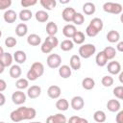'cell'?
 <instances>
[{
  "label": "cell",
  "mask_w": 123,
  "mask_h": 123,
  "mask_svg": "<svg viewBox=\"0 0 123 123\" xmlns=\"http://www.w3.org/2000/svg\"><path fill=\"white\" fill-rule=\"evenodd\" d=\"M78 118H79V116H77V115H73V116H71V117L68 119V122H67V123H77Z\"/></svg>",
  "instance_id": "f907efd6"
},
{
  "label": "cell",
  "mask_w": 123,
  "mask_h": 123,
  "mask_svg": "<svg viewBox=\"0 0 123 123\" xmlns=\"http://www.w3.org/2000/svg\"><path fill=\"white\" fill-rule=\"evenodd\" d=\"M56 108L61 111H65L68 110L69 108V103L66 99L64 98H62V99H59L57 102H56Z\"/></svg>",
  "instance_id": "484cf974"
},
{
  "label": "cell",
  "mask_w": 123,
  "mask_h": 123,
  "mask_svg": "<svg viewBox=\"0 0 123 123\" xmlns=\"http://www.w3.org/2000/svg\"><path fill=\"white\" fill-rule=\"evenodd\" d=\"M66 117L62 113H56L50 115L46 119V123H66Z\"/></svg>",
  "instance_id": "30bf717a"
},
{
  "label": "cell",
  "mask_w": 123,
  "mask_h": 123,
  "mask_svg": "<svg viewBox=\"0 0 123 123\" xmlns=\"http://www.w3.org/2000/svg\"><path fill=\"white\" fill-rule=\"evenodd\" d=\"M28 86H29V81H28L27 79H25V78H19V79L16 81V83H15V86H16L19 90L24 89V88H27Z\"/></svg>",
  "instance_id": "8d00e7d4"
},
{
  "label": "cell",
  "mask_w": 123,
  "mask_h": 123,
  "mask_svg": "<svg viewBox=\"0 0 123 123\" xmlns=\"http://www.w3.org/2000/svg\"><path fill=\"white\" fill-rule=\"evenodd\" d=\"M1 36H2V31L0 30V37H1Z\"/></svg>",
  "instance_id": "91938a15"
},
{
  "label": "cell",
  "mask_w": 123,
  "mask_h": 123,
  "mask_svg": "<svg viewBox=\"0 0 123 123\" xmlns=\"http://www.w3.org/2000/svg\"><path fill=\"white\" fill-rule=\"evenodd\" d=\"M29 123H41L39 121H33V122H29Z\"/></svg>",
  "instance_id": "680465c9"
},
{
  "label": "cell",
  "mask_w": 123,
  "mask_h": 123,
  "mask_svg": "<svg viewBox=\"0 0 123 123\" xmlns=\"http://www.w3.org/2000/svg\"><path fill=\"white\" fill-rule=\"evenodd\" d=\"M35 17L37 19V21L40 22V23H43V22H46L49 18V14L43 11V10H40V11H37L35 14Z\"/></svg>",
  "instance_id": "83f0119b"
},
{
  "label": "cell",
  "mask_w": 123,
  "mask_h": 123,
  "mask_svg": "<svg viewBox=\"0 0 123 123\" xmlns=\"http://www.w3.org/2000/svg\"><path fill=\"white\" fill-rule=\"evenodd\" d=\"M103 52H104L105 56L107 57L108 61L109 60H112L115 57V55H116V50L112 46H107V47H105V49L103 50Z\"/></svg>",
  "instance_id": "e575fe53"
},
{
  "label": "cell",
  "mask_w": 123,
  "mask_h": 123,
  "mask_svg": "<svg viewBox=\"0 0 123 123\" xmlns=\"http://www.w3.org/2000/svg\"><path fill=\"white\" fill-rule=\"evenodd\" d=\"M36 115H37V111L34 108H28L22 106L12 111L10 114V118L13 122H20L23 120H32L36 117Z\"/></svg>",
  "instance_id": "6da1fadb"
},
{
  "label": "cell",
  "mask_w": 123,
  "mask_h": 123,
  "mask_svg": "<svg viewBox=\"0 0 123 123\" xmlns=\"http://www.w3.org/2000/svg\"><path fill=\"white\" fill-rule=\"evenodd\" d=\"M27 42H28V44H30L32 46H37L40 44L41 38L37 34H31L27 37Z\"/></svg>",
  "instance_id": "7402d4cb"
},
{
  "label": "cell",
  "mask_w": 123,
  "mask_h": 123,
  "mask_svg": "<svg viewBox=\"0 0 123 123\" xmlns=\"http://www.w3.org/2000/svg\"><path fill=\"white\" fill-rule=\"evenodd\" d=\"M119 82L121 84H123V72H120L119 73Z\"/></svg>",
  "instance_id": "11a10c76"
},
{
  "label": "cell",
  "mask_w": 123,
  "mask_h": 123,
  "mask_svg": "<svg viewBox=\"0 0 123 123\" xmlns=\"http://www.w3.org/2000/svg\"><path fill=\"white\" fill-rule=\"evenodd\" d=\"M17 43V40L15 37H8L6 39H5V45L9 48H12L13 46H15Z\"/></svg>",
  "instance_id": "60d3db41"
},
{
  "label": "cell",
  "mask_w": 123,
  "mask_h": 123,
  "mask_svg": "<svg viewBox=\"0 0 123 123\" xmlns=\"http://www.w3.org/2000/svg\"><path fill=\"white\" fill-rule=\"evenodd\" d=\"M3 54H4V49H3V48L0 46V57H1Z\"/></svg>",
  "instance_id": "9f6ffc18"
},
{
  "label": "cell",
  "mask_w": 123,
  "mask_h": 123,
  "mask_svg": "<svg viewBox=\"0 0 123 123\" xmlns=\"http://www.w3.org/2000/svg\"><path fill=\"white\" fill-rule=\"evenodd\" d=\"M61 93H62L61 87L56 85L50 86L47 89V95L52 99H58L61 96Z\"/></svg>",
  "instance_id": "9c48e42d"
},
{
  "label": "cell",
  "mask_w": 123,
  "mask_h": 123,
  "mask_svg": "<svg viewBox=\"0 0 123 123\" xmlns=\"http://www.w3.org/2000/svg\"><path fill=\"white\" fill-rule=\"evenodd\" d=\"M93 119L97 122V123H103L106 121L107 119V115L103 111H96L93 113Z\"/></svg>",
  "instance_id": "d6a6232c"
},
{
  "label": "cell",
  "mask_w": 123,
  "mask_h": 123,
  "mask_svg": "<svg viewBox=\"0 0 123 123\" xmlns=\"http://www.w3.org/2000/svg\"><path fill=\"white\" fill-rule=\"evenodd\" d=\"M113 95L118 99H123V86H118L113 88Z\"/></svg>",
  "instance_id": "7bdbcfd3"
},
{
  "label": "cell",
  "mask_w": 123,
  "mask_h": 123,
  "mask_svg": "<svg viewBox=\"0 0 123 123\" xmlns=\"http://www.w3.org/2000/svg\"><path fill=\"white\" fill-rule=\"evenodd\" d=\"M3 17H4L5 22H7V23H13V22H15V20L17 18V13L13 10H7L4 12Z\"/></svg>",
  "instance_id": "9a60e30c"
},
{
  "label": "cell",
  "mask_w": 123,
  "mask_h": 123,
  "mask_svg": "<svg viewBox=\"0 0 123 123\" xmlns=\"http://www.w3.org/2000/svg\"><path fill=\"white\" fill-rule=\"evenodd\" d=\"M75 13H76V11L73 8H71V7L64 8L63 11H62V19L64 21L71 22L72 19H73V17H74V15H75Z\"/></svg>",
  "instance_id": "ba28073f"
},
{
  "label": "cell",
  "mask_w": 123,
  "mask_h": 123,
  "mask_svg": "<svg viewBox=\"0 0 123 123\" xmlns=\"http://www.w3.org/2000/svg\"><path fill=\"white\" fill-rule=\"evenodd\" d=\"M43 73H44V65L39 62H35L27 72V80L36 81L37 79L41 77Z\"/></svg>",
  "instance_id": "7a4b0ae2"
},
{
  "label": "cell",
  "mask_w": 123,
  "mask_h": 123,
  "mask_svg": "<svg viewBox=\"0 0 123 123\" xmlns=\"http://www.w3.org/2000/svg\"><path fill=\"white\" fill-rule=\"evenodd\" d=\"M21 73H22V70H21V67L18 65V64H13L11 66L10 68V76L13 79H17L21 76Z\"/></svg>",
  "instance_id": "d4e9b609"
},
{
  "label": "cell",
  "mask_w": 123,
  "mask_h": 123,
  "mask_svg": "<svg viewBox=\"0 0 123 123\" xmlns=\"http://www.w3.org/2000/svg\"><path fill=\"white\" fill-rule=\"evenodd\" d=\"M12 5V0H0V10H6Z\"/></svg>",
  "instance_id": "bcb514c9"
},
{
  "label": "cell",
  "mask_w": 123,
  "mask_h": 123,
  "mask_svg": "<svg viewBox=\"0 0 123 123\" xmlns=\"http://www.w3.org/2000/svg\"><path fill=\"white\" fill-rule=\"evenodd\" d=\"M39 3H40V5H41L44 9H46L47 11L53 10V9L56 7V5H57L56 0H40Z\"/></svg>",
  "instance_id": "836d02e7"
},
{
  "label": "cell",
  "mask_w": 123,
  "mask_h": 123,
  "mask_svg": "<svg viewBox=\"0 0 123 123\" xmlns=\"http://www.w3.org/2000/svg\"><path fill=\"white\" fill-rule=\"evenodd\" d=\"M28 33V27L25 23H19L15 28V34L17 37H24Z\"/></svg>",
  "instance_id": "f546056e"
},
{
  "label": "cell",
  "mask_w": 123,
  "mask_h": 123,
  "mask_svg": "<svg viewBox=\"0 0 123 123\" xmlns=\"http://www.w3.org/2000/svg\"><path fill=\"white\" fill-rule=\"evenodd\" d=\"M60 47H61V49H62V51H70V50L73 49L74 43H73V41L70 40V39H64V40H62V41L61 42Z\"/></svg>",
  "instance_id": "d590c367"
},
{
  "label": "cell",
  "mask_w": 123,
  "mask_h": 123,
  "mask_svg": "<svg viewBox=\"0 0 123 123\" xmlns=\"http://www.w3.org/2000/svg\"><path fill=\"white\" fill-rule=\"evenodd\" d=\"M46 62H47V65L50 68H53V69L59 68L62 64V58L58 54H50L47 57Z\"/></svg>",
  "instance_id": "5b68a950"
},
{
  "label": "cell",
  "mask_w": 123,
  "mask_h": 123,
  "mask_svg": "<svg viewBox=\"0 0 123 123\" xmlns=\"http://www.w3.org/2000/svg\"><path fill=\"white\" fill-rule=\"evenodd\" d=\"M95 5L92 2H86L83 5V12H85V14L86 15H91L95 12Z\"/></svg>",
  "instance_id": "cb8c5ba5"
},
{
  "label": "cell",
  "mask_w": 123,
  "mask_h": 123,
  "mask_svg": "<svg viewBox=\"0 0 123 123\" xmlns=\"http://www.w3.org/2000/svg\"><path fill=\"white\" fill-rule=\"evenodd\" d=\"M37 3V0H21L20 4L22 7L24 8H28V7H31V6H34Z\"/></svg>",
  "instance_id": "f6af8a7d"
},
{
  "label": "cell",
  "mask_w": 123,
  "mask_h": 123,
  "mask_svg": "<svg viewBox=\"0 0 123 123\" xmlns=\"http://www.w3.org/2000/svg\"><path fill=\"white\" fill-rule=\"evenodd\" d=\"M12 100L15 105H22L26 101V94L21 90H16L12 94Z\"/></svg>",
  "instance_id": "8992f818"
},
{
  "label": "cell",
  "mask_w": 123,
  "mask_h": 123,
  "mask_svg": "<svg viewBox=\"0 0 123 123\" xmlns=\"http://www.w3.org/2000/svg\"><path fill=\"white\" fill-rule=\"evenodd\" d=\"M40 50H41L42 53L48 54V53H51V51L53 50V47H52L48 42H46V41L44 40V41L42 42L41 46H40Z\"/></svg>",
  "instance_id": "b9f144b4"
},
{
  "label": "cell",
  "mask_w": 123,
  "mask_h": 123,
  "mask_svg": "<svg viewBox=\"0 0 123 123\" xmlns=\"http://www.w3.org/2000/svg\"><path fill=\"white\" fill-rule=\"evenodd\" d=\"M13 59H14V61H15L17 63L21 64V63H24V62H26V60H27V55H26V53H25L24 51H22V50H17V51H15V52L13 53Z\"/></svg>",
  "instance_id": "d6986e66"
},
{
  "label": "cell",
  "mask_w": 123,
  "mask_h": 123,
  "mask_svg": "<svg viewBox=\"0 0 123 123\" xmlns=\"http://www.w3.org/2000/svg\"><path fill=\"white\" fill-rule=\"evenodd\" d=\"M96 52V47L92 43H86L79 48V55L83 59H88Z\"/></svg>",
  "instance_id": "3957f363"
},
{
  "label": "cell",
  "mask_w": 123,
  "mask_h": 123,
  "mask_svg": "<svg viewBox=\"0 0 123 123\" xmlns=\"http://www.w3.org/2000/svg\"><path fill=\"white\" fill-rule=\"evenodd\" d=\"M72 39H73V43H76V44H83L85 39H86V37H85V34L81 31H77L75 33V35L72 37Z\"/></svg>",
  "instance_id": "1f68e13d"
},
{
  "label": "cell",
  "mask_w": 123,
  "mask_h": 123,
  "mask_svg": "<svg viewBox=\"0 0 123 123\" xmlns=\"http://www.w3.org/2000/svg\"><path fill=\"white\" fill-rule=\"evenodd\" d=\"M116 48H117V51H119V52H123V41H119V42L117 43Z\"/></svg>",
  "instance_id": "816d5d0a"
},
{
  "label": "cell",
  "mask_w": 123,
  "mask_h": 123,
  "mask_svg": "<svg viewBox=\"0 0 123 123\" xmlns=\"http://www.w3.org/2000/svg\"><path fill=\"white\" fill-rule=\"evenodd\" d=\"M12 59L13 57L12 56L11 53L9 52H4V54L0 57V62L3 63V65L5 67H8V66H11L12 63Z\"/></svg>",
  "instance_id": "ffe728a7"
},
{
  "label": "cell",
  "mask_w": 123,
  "mask_h": 123,
  "mask_svg": "<svg viewBox=\"0 0 123 123\" xmlns=\"http://www.w3.org/2000/svg\"><path fill=\"white\" fill-rule=\"evenodd\" d=\"M33 16V13H32V11H30L29 9H24L22 11H20L19 14H18V17L21 21H29Z\"/></svg>",
  "instance_id": "4316f807"
},
{
  "label": "cell",
  "mask_w": 123,
  "mask_h": 123,
  "mask_svg": "<svg viewBox=\"0 0 123 123\" xmlns=\"http://www.w3.org/2000/svg\"><path fill=\"white\" fill-rule=\"evenodd\" d=\"M86 34L88 37H96V36L98 35V32H97L93 27H91L90 25H88V26L86 28Z\"/></svg>",
  "instance_id": "ee69618b"
},
{
  "label": "cell",
  "mask_w": 123,
  "mask_h": 123,
  "mask_svg": "<svg viewBox=\"0 0 123 123\" xmlns=\"http://www.w3.org/2000/svg\"><path fill=\"white\" fill-rule=\"evenodd\" d=\"M108 71L112 75H116L121 72V64L116 61H111L108 63Z\"/></svg>",
  "instance_id": "7c38bea8"
},
{
  "label": "cell",
  "mask_w": 123,
  "mask_h": 123,
  "mask_svg": "<svg viewBox=\"0 0 123 123\" xmlns=\"http://www.w3.org/2000/svg\"><path fill=\"white\" fill-rule=\"evenodd\" d=\"M68 2H69V0H65V1L61 0V3H62V4H66V3H68Z\"/></svg>",
  "instance_id": "6f0895ef"
},
{
  "label": "cell",
  "mask_w": 123,
  "mask_h": 123,
  "mask_svg": "<svg viewBox=\"0 0 123 123\" xmlns=\"http://www.w3.org/2000/svg\"><path fill=\"white\" fill-rule=\"evenodd\" d=\"M88 25H90L91 27H93L98 33H99L100 31H102V29H103V27H104L103 21H102V19L99 18V17H94V18H92V19L90 20V22H89Z\"/></svg>",
  "instance_id": "603a6c76"
},
{
  "label": "cell",
  "mask_w": 123,
  "mask_h": 123,
  "mask_svg": "<svg viewBox=\"0 0 123 123\" xmlns=\"http://www.w3.org/2000/svg\"><path fill=\"white\" fill-rule=\"evenodd\" d=\"M71 68L69 65H66V64H63V65H61L59 67V75L62 78V79H67L71 76L72 72H71Z\"/></svg>",
  "instance_id": "e0dca14e"
},
{
  "label": "cell",
  "mask_w": 123,
  "mask_h": 123,
  "mask_svg": "<svg viewBox=\"0 0 123 123\" xmlns=\"http://www.w3.org/2000/svg\"><path fill=\"white\" fill-rule=\"evenodd\" d=\"M6 88H7V83L3 79H0V92L4 91Z\"/></svg>",
  "instance_id": "c3c4849f"
},
{
  "label": "cell",
  "mask_w": 123,
  "mask_h": 123,
  "mask_svg": "<svg viewBox=\"0 0 123 123\" xmlns=\"http://www.w3.org/2000/svg\"><path fill=\"white\" fill-rule=\"evenodd\" d=\"M95 62H96V64H97L98 66H100V67H103V66H105V65L108 63V59H107V57L105 56V54H104L103 51H100V52L96 55V57H95Z\"/></svg>",
  "instance_id": "44dd1931"
},
{
  "label": "cell",
  "mask_w": 123,
  "mask_h": 123,
  "mask_svg": "<svg viewBox=\"0 0 123 123\" xmlns=\"http://www.w3.org/2000/svg\"><path fill=\"white\" fill-rule=\"evenodd\" d=\"M5 103H6V97L2 92H0V107L4 106Z\"/></svg>",
  "instance_id": "681fc988"
},
{
  "label": "cell",
  "mask_w": 123,
  "mask_h": 123,
  "mask_svg": "<svg viewBox=\"0 0 123 123\" xmlns=\"http://www.w3.org/2000/svg\"><path fill=\"white\" fill-rule=\"evenodd\" d=\"M45 41L48 42V43L53 47V49H54L55 47H57L58 44H59V40H58V38H57L55 36H48V37L45 38Z\"/></svg>",
  "instance_id": "ab89813d"
},
{
  "label": "cell",
  "mask_w": 123,
  "mask_h": 123,
  "mask_svg": "<svg viewBox=\"0 0 123 123\" xmlns=\"http://www.w3.org/2000/svg\"><path fill=\"white\" fill-rule=\"evenodd\" d=\"M113 78L111 77V76H110V75H107V76H104L103 78H102V80H101V83H102V85L104 86H106V87H110V86H111L112 85H113Z\"/></svg>",
  "instance_id": "f35d334b"
},
{
  "label": "cell",
  "mask_w": 123,
  "mask_h": 123,
  "mask_svg": "<svg viewBox=\"0 0 123 123\" xmlns=\"http://www.w3.org/2000/svg\"><path fill=\"white\" fill-rule=\"evenodd\" d=\"M103 10L106 12L112 13V14H119L122 12V6L119 3L113 2H106L103 5Z\"/></svg>",
  "instance_id": "277c9868"
},
{
  "label": "cell",
  "mask_w": 123,
  "mask_h": 123,
  "mask_svg": "<svg viewBox=\"0 0 123 123\" xmlns=\"http://www.w3.org/2000/svg\"><path fill=\"white\" fill-rule=\"evenodd\" d=\"M46 33L48 34V36H55L58 33V26L55 22L50 21L47 23L46 25Z\"/></svg>",
  "instance_id": "4dcf8cb0"
},
{
  "label": "cell",
  "mask_w": 123,
  "mask_h": 123,
  "mask_svg": "<svg viewBox=\"0 0 123 123\" xmlns=\"http://www.w3.org/2000/svg\"><path fill=\"white\" fill-rule=\"evenodd\" d=\"M107 40L111 43H115V42H118L119 39H120V34L115 31V30H111L110 32H108L107 34Z\"/></svg>",
  "instance_id": "ac0fdd59"
},
{
  "label": "cell",
  "mask_w": 123,
  "mask_h": 123,
  "mask_svg": "<svg viewBox=\"0 0 123 123\" xmlns=\"http://www.w3.org/2000/svg\"><path fill=\"white\" fill-rule=\"evenodd\" d=\"M0 123H6V122H4V121H0Z\"/></svg>",
  "instance_id": "94428289"
},
{
  "label": "cell",
  "mask_w": 123,
  "mask_h": 123,
  "mask_svg": "<svg viewBox=\"0 0 123 123\" xmlns=\"http://www.w3.org/2000/svg\"><path fill=\"white\" fill-rule=\"evenodd\" d=\"M77 123H88V121H87L86 118H83V117H80V116H79Z\"/></svg>",
  "instance_id": "f5cc1de1"
},
{
  "label": "cell",
  "mask_w": 123,
  "mask_h": 123,
  "mask_svg": "<svg viewBox=\"0 0 123 123\" xmlns=\"http://www.w3.org/2000/svg\"><path fill=\"white\" fill-rule=\"evenodd\" d=\"M70 68L73 70H79L81 68V59L78 55H72L69 60Z\"/></svg>",
  "instance_id": "2e32d148"
},
{
  "label": "cell",
  "mask_w": 123,
  "mask_h": 123,
  "mask_svg": "<svg viewBox=\"0 0 123 123\" xmlns=\"http://www.w3.org/2000/svg\"><path fill=\"white\" fill-rule=\"evenodd\" d=\"M70 106L73 110L75 111H80L84 108L85 106V100L82 96H74L72 99H71V102H70Z\"/></svg>",
  "instance_id": "52a82bcc"
},
{
  "label": "cell",
  "mask_w": 123,
  "mask_h": 123,
  "mask_svg": "<svg viewBox=\"0 0 123 123\" xmlns=\"http://www.w3.org/2000/svg\"><path fill=\"white\" fill-rule=\"evenodd\" d=\"M107 109L111 111V112H116V111H119L120 109H121V105H120V102L118 100H115V99H111L108 101L107 103Z\"/></svg>",
  "instance_id": "5bb4252c"
},
{
  "label": "cell",
  "mask_w": 123,
  "mask_h": 123,
  "mask_svg": "<svg viewBox=\"0 0 123 123\" xmlns=\"http://www.w3.org/2000/svg\"><path fill=\"white\" fill-rule=\"evenodd\" d=\"M4 70H5V66H4L3 63L0 62V74H2V73L4 72Z\"/></svg>",
  "instance_id": "db71d44e"
},
{
  "label": "cell",
  "mask_w": 123,
  "mask_h": 123,
  "mask_svg": "<svg viewBox=\"0 0 123 123\" xmlns=\"http://www.w3.org/2000/svg\"><path fill=\"white\" fill-rule=\"evenodd\" d=\"M76 32H77V29L73 24H66L62 28V34L67 38H72V37L75 35Z\"/></svg>",
  "instance_id": "4fadbf2b"
},
{
  "label": "cell",
  "mask_w": 123,
  "mask_h": 123,
  "mask_svg": "<svg viewBox=\"0 0 123 123\" xmlns=\"http://www.w3.org/2000/svg\"><path fill=\"white\" fill-rule=\"evenodd\" d=\"M116 123H123V111H119L115 117Z\"/></svg>",
  "instance_id": "7dc6e473"
},
{
  "label": "cell",
  "mask_w": 123,
  "mask_h": 123,
  "mask_svg": "<svg viewBox=\"0 0 123 123\" xmlns=\"http://www.w3.org/2000/svg\"><path fill=\"white\" fill-rule=\"evenodd\" d=\"M94 86H95V82H94V80H93L92 78H90V77H86V78L83 79V81H82V86H83L85 89H86V90L92 89V88L94 87Z\"/></svg>",
  "instance_id": "f1b7e54d"
},
{
  "label": "cell",
  "mask_w": 123,
  "mask_h": 123,
  "mask_svg": "<svg viewBox=\"0 0 123 123\" xmlns=\"http://www.w3.org/2000/svg\"><path fill=\"white\" fill-rule=\"evenodd\" d=\"M72 22L75 25H82L85 22V16L81 12H76L72 19Z\"/></svg>",
  "instance_id": "74e56055"
},
{
  "label": "cell",
  "mask_w": 123,
  "mask_h": 123,
  "mask_svg": "<svg viewBox=\"0 0 123 123\" xmlns=\"http://www.w3.org/2000/svg\"><path fill=\"white\" fill-rule=\"evenodd\" d=\"M40 94H41V87L39 86H37V85L32 86L27 90V95L31 99H36V98L39 97Z\"/></svg>",
  "instance_id": "8fae6325"
}]
</instances>
